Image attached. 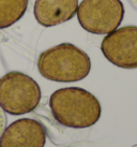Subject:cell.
Here are the masks:
<instances>
[{
    "label": "cell",
    "instance_id": "4",
    "mask_svg": "<svg viewBox=\"0 0 137 147\" xmlns=\"http://www.w3.org/2000/svg\"><path fill=\"white\" fill-rule=\"evenodd\" d=\"M76 13L86 31L108 34L120 26L125 11L121 0H83Z\"/></svg>",
    "mask_w": 137,
    "mask_h": 147
},
{
    "label": "cell",
    "instance_id": "9",
    "mask_svg": "<svg viewBox=\"0 0 137 147\" xmlns=\"http://www.w3.org/2000/svg\"><path fill=\"white\" fill-rule=\"evenodd\" d=\"M7 125H8V117H7L5 112L0 106V138H1V135L3 134L4 130L7 128Z\"/></svg>",
    "mask_w": 137,
    "mask_h": 147
},
{
    "label": "cell",
    "instance_id": "3",
    "mask_svg": "<svg viewBox=\"0 0 137 147\" xmlns=\"http://www.w3.org/2000/svg\"><path fill=\"white\" fill-rule=\"evenodd\" d=\"M42 97L39 84L29 75L12 71L0 78V106L11 115H24L39 106Z\"/></svg>",
    "mask_w": 137,
    "mask_h": 147
},
{
    "label": "cell",
    "instance_id": "10",
    "mask_svg": "<svg viewBox=\"0 0 137 147\" xmlns=\"http://www.w3.org/2000/svg\"><path fill=\"white\" fill-rule=\"evenodd\" d=\"M129 2L135 10H137V0H129Z\"/></svg>",
    "mask_w": 137,
    "mask_h": 147
},
{
    "label": "cell",
    "instance_id": "1",
    "mask_svg": "<svg viewBox=\"0 0 137 147\" xmlns=\"http://www.w3.org/2000/svg\"><path fill=\"white\" fill-rule=\"evenodd\" d=\"M49 109L57 123L74 129L92 127L102 114L101 103L97 97L79 87L60 88L52 92Z\"/></svg>",
    "mask_w": 137,
    "mask_h": 147
},
{
    "label": "cell",
    "instance_id": "5",
    "mask_svg": "<svg viewBox=\"0 0 137 147\" xmlns=\"http://www.w3.org/2000/svg\"><path fill=\"white\" fill-rule=\"evenodd\" d=\"M101 51L116 67L137 69V26H124L105 36Z\"/></svg>",
    "mask_w": 137,
    "mask_h": 147
},
{
    "label": "cell",
    "instance_id": "2",
    "mask_svg": "<svg viewBox=\"0 0 137 147\" xmlns=\"http://www.w3.org/2000/svg\"><path fill=\"white\" fill-rule=\"evenodd\" d=\"M43 78L58 83H73L88 76L91 60L88 54L72 43H61L44 51L38 59Z\"/></svg>",
    "mask_w": 137,
    "mask_h": 147
},
{
    "label": "cell",
    "instance_id": "8",
    "mask_svg": "<svg viewBox=\"0 0 137 147\" xmlns=\"http://www.w3.org/2000/svg\"><path fill=\"white\" fill-rule=\"evenodd\" d=\"M29 0H0V29L11 27L25 15Z\"/></svg>",
    "mask_w": 137,
    "mask_h": 147
},
{
    "label": "cell",
    "instance_id": "6",
    "mask_svg": "<svg viewBox=\"0 0 137 147\" xmlns=\"http://www.w3.org/2000/svg\"><path fill=\"white\" fill-rule=\"evenodd\" d=\"M45 143V127L32 118L13 121L0 138V147H44Z\"/></svg>",
    "mask_w": 137,
    "mask_h": 147
},
{
    "label": "cell",
    "instance_id": "7",
    "mask_svg": "<svg viewBox=\"0 0 137 147\" xmlns=\"http://www.w3.org/2000/svg\"><path fill=\"white\" fill-rule=\"evenodd\" d=\"M77 8L78 0H36L33 12L41 26L52 27L72 20Z\"/></svg>",
    "mask_w": 137,
    "mask_h": 147
},
{
    "label": "cell",
    "instance_id": "11",
    "mask_svg": "<svg viewBox=\"0 0 137 147\" xmlns=\"http://www.w3.org/2000/svg\"><path fill=\"white\" fill-rule=\"evenodd\" d=\"M132 147H137V144H136V145H134V146H132Z\"/></svg>",
    "mask_w": 137,
    "mask_h": 147
}]
</instances>
